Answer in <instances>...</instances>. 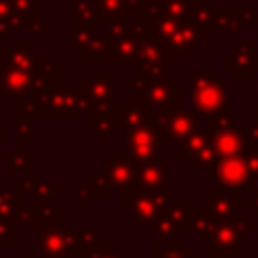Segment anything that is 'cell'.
I'll use <instances>...</instances> for the list:
<instances>
[{"mask_svg": "<svg viewBox=\"0 0 258 258\" xmlns=\"http://www.w3.org/2000/svg\"><path fill=\"white\" fill-rule=\"evenodd\" d=\"M218 161H220V157H218V153L214 151V147H212V143H210L206 149H202V151L189 161V167L196 169V171H208V169H216Z\"/></svg>", "mask_w": 258, "mask_h": 258, "instance_id": "18", "label": "cell"}, {"mask_svg": "<svg viewBox=\"0 0 258 258\" xmlns=\"http://www.w3.org/2000/svg\"><path fill=\"white\" fill-rule=\"evenodd\" d=\"M216 177H218L220 185L228 187V189H238V187L252 189L254 187V175H252L248 161L242 153L220 159L216 165Z\"/></svg>", "mask_w": 258, "mask_h": 258, "instance_id": "7", "label": "cell"}, {"mask_svg": "<svg viewBox=\"0 0 258 258\" xmlns=\"http://www.w3.org/2000/svg\"><path fill=\"white\" fill-rule=\"evenodd\" d=\"M212 143V129L208 125H198V129L183 141L179 143V159L189 163L202 149H206L208 145Z\"/></svg>", "mask_w": 258, "mask_h": 258, "instance_id": "14", "label": "cell"}, {"mask_svg": "<svg viewBox=\"0 0 258 258\" xmlns=\"http://www.w3.org/2000/svg\"><path fill=\"white\" fill-rule=\"evenodd\" d=\"M169 204H171V198L167 191L135 189L131 196L125 198V214L133 220L135 226H141L147 232L151 224L167 212Z\"/></svg>", "mask_w": 258, "mask_h": 258, "instance_id": "2", "label": "cell"}, {"mask_svg": "<svg viewBox=\"0 0 258 258\" xmlns=\"http://www.w3.org/2000/svg\"><path fill=\"white\" fill-rule=\"evenodd\" d=\"M246 200H238L232 189L228 187H214L208 189V210L218 218V220H234L240 214H246L244 208Z\"/></svg>", "mask_w": 258, "mask_h": 258, "instance_id": "9", "label": "cell"}, {"mask_svg": "<svg viewBox=\"0 0 258 258\" xmlns=\"http://www.w3.org/2000/svg\"><path fill=\"white\" fill-rule=\"evenodd\" d=\"M187 226L189 232H194V236L200 240V244H210L218 226V218L208 208H191Z\"/></svg>", "mask_w": 258, "mask_h": 258, "instance_id": "13", "label": "cell"}, {"mask_svg": "<svg viewBox=\"0 0 258 258\" xmlns=\"http://www.w3.org/2000/svg\"><path fill=\"white\" fill-rule=\"evenodd\" d=\"M242 155L246 157V161H248V167H250V171H252L254 179H258V149L246 143V147H244Z\"/></svg>", "mask_w": 258, "mask_h": 258, "instance_id": "20", "label": "cell"}, {"mask_svg": "<svg viewBox=\"0 0 258 258\" xmlns=\"http://www.w3.org/2000/svg\"><path fill=\"white\" fill-rule=\"evenodd\" d=\"M189 204H187V200L185 198H179V200H173L171 198V204H169V208H167V216H169V220L179 228V232L183 234L187 228V220H189Z\"/></svg>", "mask_w": 258, "mask_h": 258, "instance_id": "16", "label": "cell"}, {"mask_svg": "<svg viewBox=\"0 0 258 258\" xmlns=\"http://www.w3.org/2000/svg\"><path fill=\"white\" fill-rule=\"evenodd\" d=\"M254 109H256V117H258V99H256V107Z\"/></svg>", "mask_w": 258, "mask_h": 258, "instance_id": "25", "label": "cell"}, {"mask_svg": "<svg viewBox=\"0 0 258 258\" xmlns=\"http://www.w3.org/2000/svg\"><path fill=\"white\" fill-rule=\"evenodd\" d=\"M147 234L153 236V240L165 242V244H177V242H179V236H181L179 228L169 220L167 214H163L161 218H157V220L151 224V228L147 230Z\"/></svg>", "mask_w": 258, "mask_h": 258, "instance_id": "15", "label": "cell"}, {"mask_svg": "<svg viewBox=\"0 0 258 258\" xmlns=\"http://www.w3.org/2000/svg\"><path fill=\"white\" fill-rule=\"evenodd\" d=\"M107 185L115 189L117 198H127L137 189V163L127 153H109L107 161L99 165Z\"/></svg>", "mask_w": 258, "mask_h": 258, "instance_id": "4", "label": "cell"}, {"mask_svg": "<svg viewBox=\"0 0 258 258\" xmlns=\"http://www.w3.org/2000/svg\"><path fill=\"white\" fill-rule=\"evenodd\" d=\"M244 139L248 145L258 149V123H252L248 127H244Z\"/></svg>", "mask_w": 258, "mask_h": 258, "instance_id": "21", "label": "cell"}, {"mask_svg": "<svg viewBox=\"0 0 258 258\" xmlns=\"http://www.w3.org/2000/svg\"><path fill=\"white\" fill-rule=\"evenodd\" d=\"M254 123H258V117H256V121H254Z\"/></svg>", "mask_w": 258, "mask_h": 258, "instance_id": "26", "label": "cell"}, {"mask_svg": "<svg viewBox=\"0 0 258 258\" xmlns=\"http://www.w3.org/2000/svg\"><path fill=\"white\" fill-rule=\"evenodd\" d=\"M250 210H252V216H258V189H254L250 198Z\"/></svg>", "mask_w": 258, "mask_h": 258, "instance_id": "24", "label": "cell"}, {"mask_svg": "<svg viewBox=\"0 0 258 258\" xmlns=\"http://www.w3.org/2000/svg\"><path fill=\"white\" fill-rule=\"evenodd\" d=\"M212 147H214V151L218 153L220 159L240 155L246 147L244 129L232 127V129H226V131H212Z\"/></svg>", "mask_w": 258, "mask_h": 258, "instance_id": "11", "label": "cell"}, {"mask_svg": "<svg viewBox=\"0 0 258 258\" xmlns=\"http://www.w3.org/2000/svg\"><path fill=\"white\" fill-rule=\"evenodd\" d=\"M212 131H226L234 127V107H224L222 111L214 113L212 117H208L206 123Z\"/></svg>", "mask_w": 258, "mask_h": 258, "instance_id": "19", "label": "cell"}, {"mask_svg": "<svg viewBox=\"0 0 258 258\" xmlns=\"http://www.w3.org/2000/svg\"><path fill=\"white\" fill-rule=\"evenodd\" d=\"M149 121H151V107L135 97L131 103L127 101V105L117 113V133L123 135L135 127L149 123Z\"/></svg>", "mask_w": 258, "mask_h": 258, "instance_id": "10", "label": "cell"}, {"mask_svg": "<svg viewBox=\"0 0 258 258\" xmlns=\"http://www.w3.org/2000/svg\"><path fill=\"white\" fill-rule=\"evenodd\" d=\"M137 189L169 194V163L159 159L149 163H137Z\"/></svg>", "mask_w": 258, "mask_h": 258, "instance_id": "8", "label": "cell"}, {"mask_svg": "<svg viewBox=\"0 0 258 258\" xmlns=\"http://www.w3.org/2000/svg\"><path fill=\"white\" fill-rule=\"evenodd\" d=\"M161 137V143H183L198 129V115L187 107H173L155 111L151 109V121Z\"/></svg>", "mask_w": 258, "mask_h": 258, "instance_id": "1", "label": "cell"}, {"mask_svg": "<svg viewBox=\"0 0 258 258\" xmlns=\"http://www.w3.org/2000/svg\"><path fill=\"white\" fill-rule=\"evenodd\" d=\"M191 85V107L196 113L212 117L224 109V83L214 71H196L189 77Z\"/></svg>", "mask_w": 258, "mask_h": 258, "instance_id": "3", "label": "cell"}, {"mask_svg": "<svg viewBox=\"0 0 258 258\" xmlns=\"http://www.w3.org/2000/svg\"><path fill=\"white\" fill-rule=\"evenodd\" d=\"M83 258H89V256H87V254H85V256H83Z\"/></svg>", "mask_w": 258, "mask_h": 258, "instance_id": "27", "label": "cell"}, {"mask_svg": "<svg viewBox=\"0 0 258 258\" xmlns=\"http://www.w3.org/2000/svg\"><path fill=\"white\" fill-rule=\"evenodd\" d=\"M135 97L155 111L173 109L179 105V87L165 79H159V81L143 79L135 89Z\"/></svg>", "mask_w": 258, "mask_h": 258, "instance_id": "6", "label": "cell"}, {"mask_svg": "<svg viewBox=\"0 0 258 258\" xmlns=\"http://www.w3.org/2000/svg\"><path fill=\"white\" fill-rule=\"evenodd\" d=\"M153 254L155 258H198L196 254L189 252V248L185 244H165V242H157L153 244Z\"/></svg>", "mask_w": 258, "mask_h": 258, "instance_id": "17", "label": "cell"}, {"mask_svg": "<svg viewBox=\"0 0 258 258\" xmlns=\"http://www.w3.org/2000/svg\"><path fill=\"white\" fill-rule=\"evenodd\" d=\"M236 254H232V252H226V250H222V248H218V246H214V244H210V250H208V258H234Z\"/></svg>", "mask_w": 258, "mask_h": 258, "instance_id": "23", "label": "cell"}, {"mask_svg": "<svg viewBox=\"0 0 258 258\" xmlns=\"http://www.w3.org/2000/svg\"><path fill=\"white\" fill-rule=\"evenodd\" d=\"M234 222H236V226L240 228V232H242L244 236L254 232V228H252V218H248L246 214H240L238 218H234Z\"/></svg>", "mask_w": 258, "mask_h": 258, "instance_id": "22", "label": "cell"}, {"mask_svg": "<svg viewBox=\"0 0 258 258\" xmlns=\"http://www.w3.org/2000/svg\"><path fill=\"white\" fill-rule=\"evenodd\" d=\"M123 145H125V153L135 163H149L159 159L161 137L151 123H145L141 127L123 133Z\"/></svg>", "mask_w": 258, "mask_h": 258, "instance_id": "5", "label": "cell"}, {"mask_svg": "<svg viewBox=\"0 0 258 258\" xmlns=\"http://www.w3.org/2000/svg\"><path fill=\"white\" fill-rule=\"evenodd\" d=\"M210 244H214L226 252L240 254V252H244V234L240 232V228L236 226L234 220H218V226H216V232H214V238Z\"/></svg>", "mask_w": 258, "mask_h": 258, "instance_id": "12", "label": "cell"}]
</instances>
